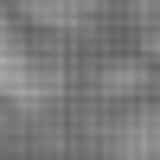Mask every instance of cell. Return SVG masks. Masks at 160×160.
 <instances>
[{
    "mask_svg": "<svg viewBox=\"0 0 160 160\" xmlns=\"http://www.w3.org/2000/svg\"><path fill=\"white\" fill-rule=\"evenodd\" d=\"M58 90H64L58 71L26 45L19 19L0 7V102H13V109H51V102H58Z\"/></svg>",
    "mask_w": 160,
    "mask_h": 160,
    "instance_id": "6da1fadb",
    "label": "cell"
},
{
    "mask_svg": "<svg viewBox=\"0 0 160 160\" xmlns=\"http://www.w3.org/2000/svg\"><path fill=\"white\" fill-rule=\"evenodd\" d=\"M7 13L32 32H90L109 13V0H7Z\"/></svg>",
    "mask_w": 160,
    "mask_h": 160,
    "instance_id": "7a4b0ae2",
    "label": "cell"
},
{
    "mask_svg": "<svg viewBox=\"0 0 160 160\" xmlns=\"http://www.w3.org/2000/svg\"><path fill=\"white\" fill-rule=\"evenodd\" d=\"M109 160H160V109H128L109 128Z\"/></svg>",
    "mask_w": 160,
    "mask_h": 160,
    "instance_id": "3957f363",
    "label": "cell"
},
{
    "mask_svg": "<svg viewBox=\"0 0 160 160\" xmlns=\"http://www.w3.org/2000/svg\"><path fill=\"white\" fill-rule=\"evenodd\" d=\"M128 13V32H135L141 58H160V0H122Z\"/></svg>",
    "mask_w": 160,
    "mask_h": 160,
    "instance_id": "277c9868",
    "label": "cell"
},
{
    "mask_svg": "<svg viewBox=\"0 0 160 160\" xmlns=\"http://www.w3.org/2000/svg\"><path fill=\"white\" fill-rule=\"evenodd\" d=\"M102 90H109V96H141V90H148V64H141V58L102 64Z\"/></svg>",
    "mask_w": 160,
    "mask_h": 160,
    "instance_id": "5b68a950",
    "label": "cell"
}]
</instances>
